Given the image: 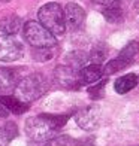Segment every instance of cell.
<instances>
[{"label":"cell","mask_w":139,"mask_h":146,"mask_svg":"<svg viewBox=\"0 0 139 146\" xmlns=\"http://www.w3.org/2000/svg\"><path fill=\"white\" fill-rule=\"evenodd\" d=\"M105 85H106V79H103L100 82H96V85L88 88V96L93 98V100H99L102 98L105 94Z\"/></svg>","instance_id":"obj_19"},{"label":"cell","mask_w":139,"mask_h":146,"mask_svg":"<svg viewBox=\"0 0 139 146\" xmlns=\"http://www.w3.org/2000/svg\"><path fill=\"white\" fill-rule=\"evenodd\" d=\"M130 63H127L126 60L120 58V57H117L114 60H111V61H108L106 66H103V76H111V75H114V73L117 72H120L123 69H126L129 66Z\"/></svg>","instance_id":"obj_15"},{"label":"cell","mask_w":139,"mask_h":146,"mask_svg":"<svg viewBox=\"0 0 139 146\" xmlns=\"http://www.w3.org/2000/svg\"><path fill=\"white\" fill-rule=\"evenodd\" d=\"M0 103L3 104V108L9 113H15V115H21L29 109V104L18 100L15 96H0Z\"/></svg>","instance_id":"obj_11"},{"label":"cell","mask_w":139,"mask_h":146,"mask_svg":"<svg viewBox=\"0 0 139 146\" xmlns=\"http://www.w3.org/2000/svg\"><path fill=\"white\" fill-rule=\"evenodd\" d=\"M138 52H139V43L138 42H129L127 45L124 46V48L121 49V52H120V58H123V60H126L127 63H132L135 60V57L138 55Z\"/></svg>","instance_id":"obj_17"},{"label":"cell","mask_w":139,"mask_h":146,"mask_svg":"<svg viewBox=\"0 0 139 146\" xmlns=\"http://www.w3.org/2000/svg\"><path fill=\"white\" fill-rule=\"evenodd\" d=\"M24 52L23 43L18 40L15 36L9 35H2L0 36V61H17L21 58Z\"/></svg>","instance_id":"obj_5"},{"label":"cell","mask_w":139,"mask_h":146,"mask_svg":"<svg viewBox=\"0 0 139 146\" xmlns=\"http://www.w3.org/2000/svg\"><path fill=\"white\" fill-rule=\"evenodd\" d=\"M9 145V140L6 139V136L2 133V130H0V146H8Z\"/></svg>","instance_id":"obj_23"},{"label":"cell","mask_w":139,"mask_h":146,"mask_svg":"<svg viewBox=\"0 0 139 146\" xmlns=\"http://www.w3.org/2000/svg\"><path fill=\"white\" fill-rule=\"evenodd\" d=\"M69 115H51L41 113L31 116L25 121V134L33 142L49 140L55 136V133L67 122Z\"/></svg>","instance_id":"obj_1"},{"label":"cell","mask_w":139,"mask_h":146,"mask_svg":"<svg viewBox=\"0 0 139 146\" xmlns=\"http://www.w3.org/2000/svg\"><path fill=\"white\" fill-rule=\"evenodd\" d=\"M97 5H102L103 8L105 6H112V5H120V0H93Z\"/></svg>","instance_id":"obj_22"},{"label":"cell","mask_w":139,"mask_h":146,"mask_svg":"<svg viewBox=\"0 0 139 146\" xmlns=\"http://www.w3.org/2000/svg\"><path fill=\"white\" fill-rule=\"evenodd\" d=\"M63 12H64L66 25H69L72 30H78L84 24L85 12L78 3H67L66 8L63 9Z\"/></svg>","instance_id":"obj_8"},{"label":"cell","mask_w":139,"mask_h":146,"mask_svg":"<svg viewBox=\"0 0 139 146\" xmlns=\"http://www.w3.org/2000/svg\"><path fill=\"white\" fill-rule=\"evenodd\" d=\"M0 2H11V0H0Z\"/></svg>","instance_id":"obj_24"},{"label":"cell","mask_w":139,"mask_h":146,"mask_svg":"<svg viewBox=\"0 0 139 146\" xmlns=\"http://www.w3.org/2000/svg\"><path fill=\"white\" fill-rule=\"evenodd\" d=\"M0 130H2V133L6 136V139H8L9 142L18 136V128H17V124L15 122H6Z\"/></svg>","instance_id":"obj_20"},{"label":"cell","mask_w":139,"mask_h":146,"mask_svg":"<svg viewBox=\"0 0 139 146\" xmlns=\"http://www.w3.org/2000/svg\"><path fill=\"white\" fill-rule=\"evenodd\" d=\"M136 85H138V75L129 73V75H124V76L117 79L114 84V88L118 94H126V92L133 90Z\"/></svg>","instance_id":"obj_12"},{"label":"cell","mask_w":139,"mask_h":146,"mask_svg":"<svg viewBox=\"0 0 139 146\" xmlns=\"http://www.w3.org/2000/svg\"><path fill=\"white\" fill-rule=\"evenodd\" d=\"M105 54H106V48H105V45H99V46H94V49L91 51L90 58L96 64H99L100 61H103V60H105Z\"/></svg>","instance_id":"obj_21"},{"label":"cell","mask_w":139,"mask_h":146,"mask_svg":"<svg viewBox=\"0 0 139 146\" xmlns=\"http://www.w3.org/2000/svg\"><path fill=\"white\" fill-rule=\"evenodd\" d=\"M37 18L43 27L48 30L52 36H60L66 30L64 12L58 3H46L37 12Z\"/></svg>","instance_id":"obj_3"},{"label":"cell","mask_w":139,"mask_h":146,"mask_svg":"<svg viewBox=\"0 0 139 146\" xmlns=\"http://www.w3.org/2000/svg\"><path fill=\"white\" fill-rule=\"evenodd\" d=\"M24 23L18 15H9L0 19V30L3 31V35L15 36L19 30H23Z\"/></svg>","instance_id":"obj_10"},{"label":"cell","mask_w":139,"mask_h":146,"mask_svg":"<svg viewBox=\"0 0 139 146\" xmlns=\"http://www.w3.org/2000/svg\"><path fill=\"white\" fill-rule=\"evenodd\" d=\"M18 84L17 73L11 69H0V92L15 90Z\"/></svg>","instance_id":"obj_13"},{"label":"cell","mask_w":139,"mask_h":146,"mask_svg":"<svg viewBox=\"0 0 139 146\" xmlns=\"http://www.w3.org/2000/svg\"><path fill=\"white\" fill-rule=\"evenodd\" d=\"M138 85H139V76H138Z\"/></svg>","instance_id":"obj_25"},{"label":"cell","mask_w":139,"mask_h":146,"mask_svg":"<svg viewBox=\"0 0 139 146\" xmlns=\"http://www.w3.org/2000/svg\"><path fill=\"white\" fill-rule=\"evenodd\" d=\"M23 33H24L25 40L31 46H35L36 49H43V48L49 49L52 46H55V43H57L55 36H52L39 21L24 23Z\"/></svg>","instance_id":"obj_4"},{"label":"cell","mask_w":139,"mask_h":146,"mask_svg":"<svg viewBox=\"0 0 139 146\" xmlns=\"http://www.w3.org/2000/svg\"><path fill=\"white\" fill-rule=\"evenodd\" d=\"M76 124L85 131H94L100 122V108L96 104L82 108L76 112Z\"/></svg>","instance_id":"obj_6"},{"label":"cell","mask_w":139,"mask_h":146,"mask_svg":"<svg viewBox=\"0 0 139 146\" xmlns=\"http://www.w3.org/2000/svg\"><path fill=\"white\" fill-rule=\"evenodd\" d=\"M88 57L85 55V52H81V51H76V52H70V54L67 55V61L70 64V67H74L75 70H78V67H84V63H85V60H87Z\"/></svg>","instance_id":"obj_18"},{"label":"cell","mask_w":139,"mask_h":146,"mask_svg":"<svg viewBox=\"0 0 139 146\" xmlns=\"http://www.w3.org/2000/svg\"><path fill=\"white\" fill-rule=\"evenodd\" d=\"M54 79L60 87L67 90H76L81 87L78 79V70L70 66H58L54 70Z\"/></svg>","instance_id":"obj_7"},{"label":"cell","mask_w":139,"mask_h":146,"mask_svg":"<svg viewBox=\"0 0 139 146\" xmlns=\"http://www.w3.org/2000/svg\"><path fill=\"white\" fill-rule=\"evenodd\" d=\"M48 90V81L42 73H31V75L19 79L15 87V97L23 103L30 104L31 102L42 97Z\"/></svg>","instance_id":"obj_2"},{"label":"cell","mask_w":139,"mask_h":146,"mask_svg":"<svg viewBox=\"0 0 139 146\" xmlns=\"http://www.w3.org/2000/svg\"><path fill=\"white\" fill-rule=\"evenodd\" d=\"M102 15L111 24H117L123 19V9L120 5H112V6H105L102 9Z\"/></svg>","instance_id":"obj_14"},{"label":"cell","mask_w":139,"mask_h":146,"mask_svg":"<svg viewBox=\"0 0 139 146\" xmlns=\"http://www.w3.org/2000/svg\"><path fill=\"white\" fill-rule=\"evenodd\" d=\"M45 146H81V142L70 136L63 134V136H55L49 139Z\"/></svg>","instance_id":"obj_16"},{"label":"cell","mask_w":139,"mask_h":146,"mask_svg":"<svg viewBox=\"0 0 139 146\" xmlns=\"http://www.w3.org/2000/svg\"><path fill=\"white\" fill-rule=\"evenodd\" d=\"M103 76V66L100 64H88L84 66L82 69L78 70V79H79V85H90V84H96L99 82V79Z\"/></svg>","instance_id":"obj_9"}]
</instances>
